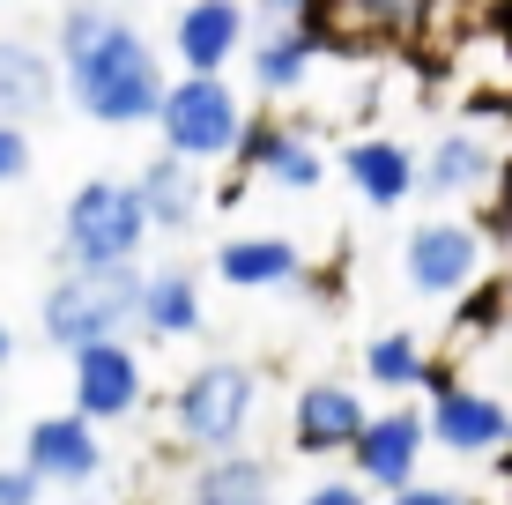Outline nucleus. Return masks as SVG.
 Returning <instances> with one entry per match:
<instances>
[{
	"label": "nucleus",
	"mask_w": 512,
	"mask_h": 505,
	"mask_svg": "<svg viewBox=\"0 0 512 505\" xmlns=\"http://www.w3.org/2000/svg\"><path fill=\"white\" fill-rule=\"evenodd\" d=\"M423 372H431V350H423V335H409V327H386V335L364 342V379L379 394H423Z\"/></svg>",
	"instance_id": "nucleus-22"
},
{
	"label": "nucleus",
	"mask_w": 512,
	"mask_h": 505,
	"mask_svg": "<svg viewBox=\"0 0 512 505\" xmlns=\"http://www.w3.org/2000/svg\"><path fill=\"white\" fill-rule=\"evenodd\" d=\"M260 15H268V23H312V15L327 8V0H253Z\"/></svg>",
	"instance_id": "nucleus-29"
},
{
	"label": "nucleus",
	"mask_w": 512,
	"mask_h": 505,
	"mask_svg": "<svg viewBox=\"0 0 512 505\" xmlns=\"http://www.w3.org/2000/svg\"><path fill=\"white\" fill-rule=\"evenodd\" d=\"M238 179H268L282 194H312V186H327V171H342L334 156L320 149V134H305L297 119H282L275 104H260L253 119H245V142L231 156Z\"/></svg>",
	"instance_id": "nucleus-7"
},
{
	"label": "nucleus",
	"mask_w": 512,
	"mask_h": 505,
	"mask_svg": "<svg viewBox=\"0 0 512 505\" xmlns=\"http://www.w3.org/2000/svg\"><path fill=\"white\" fill-rule=\"evenodd\" d=\"M364 424H372V409H364V394L349 387V379H305V387L290 394V446L305 461H349V446L364 439Z\"/></svg>",
	"instance_id": "nucleus-11"
},
{
	"label": "nucleus",
	"mask_w": 512,
	"mask_h": 505,
	"mask_svg": "<svg viewBox=\"0 0 512 505\" xmlns=\"http://www.w3.org/2000/svg\"><path fill=\"white\" fill-rule=\"evenodd\" d=\"M67 67V97L82 119L97 127H156L171 82L156 67L149 38L112 8V0H67L60 8V38H52Z\"/></svg>",
	"instance_id": "nucleus-1"
},
{
	"label": "nucleus",
	"mask_w": 512,
	"mask_h": 505,
	"mask_svg": "<svg viewBox=\"0 0 512 505\" xmlns=\"http://www.w3.org/2000/svg\"><path fill=\"white\" fill-rule=\"evenodd\" d=\"M30 164H38V156H30V127H23V119H0V179L23 186Z\"/></svg>",
	"instance_id": "nucleus-25"
},
{
	"label": "nucleus",
	"mask_w": 512,
	"mask_h": 505,
	"mask_svg": "<svg viewBox=\"0 0 512 505\" xmlns=\"http://www.w3.org/2000/svg\"><path fill=\"white\" fill-rule=\"evenodd\" d=\"M253 0H186L171 15V52L186 75H223L245 45H253Z\"/></svg>",
	"instance_id": "nucleus-14"
},
{
	"label": "nucleus",
	"mask_w": 512,
	"mask_h": 505,
	"mask_svg": "<svg viewBox=\"0 0 512 505\" xmlns=\"http://www.w3.org/2000/svg\"><path fill=\"white\" fill-rule=\"evenodd\" d=\"M52 82H60V52H38L30 38H8V52H0V112L30 127L52 104Z\"/></svg>",
	"instance_id": "nucleus-21"
},
{
	"label": "nucleus",
	"mask_w": 512,
	"mask_h": 505,
	"mask_svg": "<svg viewBox=\"0 0 512 505\" xmlns=\"http://www.w3.org/2000/svg\"><path fill=\"white\" fill-rule=\"evenodd\" d=\"M171 439L193 446V454H223V446H238L245 431H253L260 416V372L238 357H208L193 364V372L171 387Z\"/></svg>",
	"instance_id": "nucleus-4"
},
{
	"label": "nucleus",
	"mask_w": 512,
	"mask_h": 505,
	"mask_svg": "<svg viewBox=\"0 0 512 505\" xmlns=\"http://www.w3.org/2000/svg\"><path fill=\"white\" fill-rule=\"evenodd\" d=\"M386 505H475V498H461V491H446V483H409V491H394Z\"/></svg>",
	"instance_id": "nucleus-28"
},
{
	"label": "nucleus",
	"mask_w": 512,
	"mask_h": 505,
	"mask_svg": "<svg viewBox=\"0 0 512 505\" xmlns=\"http://www.w3.org/2000/svg\"><path fill=\"white\" fill-rule=\"evenodd\" d=\"M461 312H453V342H475V335H490V327H512V312H505V283H475L468 298H453Z\"/></svg>",
	"instance_id": "nucleus-23"
},
{
	"label": "nucleus",
	"mask_w": 512,
	"mask_h": 505,
	"mask_svg": "<svg viewBox=\"0 0 512 505\" xmlns=\"http://www.w3.org/2000/svg\"><path fill=\"white\" fill-rule=\"evenodd\" d=\"M186 505H275V461L223 446L186 476Z\"/></svg>",
	"instance_id": "nucleus-19"
},
{
	"label": "nucleus",
	"mask_w": 512,
	"mask_h": 505,
	"mask_svg": "<svg viewBox=\"0 0 512 505\" xmlns=\"http://www.w3.org/2000/svg\"><path fill=\"white\" fill-rule=\"evenodd\" d=\"M483 253H490V231L483 223H461V216H423L409 223V238H401V283L416 290V298H468L475 283H483Z\"/></svg>",
	"instance_id": "nucleus-6"
},
{
	"label": "nucleus",
	"mask_w": 512,
	"mask_h": 505,
	"mask_svg": "<svg viewBox=\"0 0 512 505\" xmlns=\"http://www.w3.org/2000/svg\"><path fill=\"white\" fill-rule=\"evenodd\" d=\"M245 104L223 75H179L164 97V112H156V134H164V149L193 156V164H231L238 142H245Z\"/></svg>",
	"instance_id": "nucleus-5"
},
{
	"label": "nucleus",
	"mask_w": 512,
	"mask_h": 505,
	"mask_svg": "<svg viewBox=\"0 0 512 505\" xmlns=\"http://www.w3.org/2000/svg\"><path fill=\"white\" fill-rule=\"evenodd\" d=\"M208 327L201 275L186 268H149V298H141V335L149 342H193Z\"/></svg>",
	"instance_id": "nucleus-20"
},
{
	"label": "nucleus",
	"mask_w": 512,
	"mask_h": 505,
	"mask_svg": "<svg viewBox=\"0 0 512 505\" xmlns=\"http://www.w3.org/2000/svg\"><path fill=\"white\" fill-rule=\"evenodd\" d=\"M423 446H438L431 409H372L364 439L349 446V468H357L379 498H394V491H409V483H423Z\"/></svg>",
	"instance_id": "nucleus-10"
},
{
	"label": "nucleus",
	"mask_w": 512,
	"mask_h": 505,
	"mask_svg": "<svg viewBox=\"0 0 512 505\" xmlns=\"http://www.w3.org/2000/svg\"><path fill=\"white\" fill-rule=\"evenodd\" d=\"M505 335H512V327H505Z\"/></svg>",
	"instance_id": "nucleus-32"
},
{
	"label": "nucleus",
	"mask_w": 512,
	"mask_h": 505,
	"mask_svg": "<svg viewBox=\"0 0 512 505\" xmlns=\"http://www.w3.org/2000/svg\"><path fill=\"white\" fill-rule=\"evenodd\" d=\"M334 164H342V179L357 186L364 208H401L423 186V156L409 142H394V134H349Z\"/></svg>",
	"instance_id": "nucleus-16"
},
{
	"label": "nucleus",
	"mask_w": 512,
	"mask_h": 505,
	"mask_svg": "<svg viewBox=\"0 0 512 505\" xmlns=\"http://www.w3.org/2000/svg\"><path fill=\"white\" fill-rule=\"evenodd\" d=\"M67 402H75L82 416H97V424H127V416H141V402H149V372H141L134 342L104 335V342L67 350Z\"/></svg>",
	"instance_id": "nucleus-8"
},
{
	"label": "nucleus",
	"mask_w": 512,
	"mask_h": 505,
	"mask_svg": "<svg viewBox=\"0 0 512 505\" xmlns=\"http://www.w3.org/2000/svg\"><path fill=\"white\" fill-rule=\"evenodd\" d=\"M297 505H379V491L364 476H327V483H312V491H297Z\"/></svg>",
	"instance_id": "nucleus-26"
},
{
	"label": "nucleus",
	"mask_w": 512,
	"mask_h": 505,
	"mask_svg": "<svg viewBox=\"0 0 512 505\" xmlns=\"http://www.w3.org/2000/svg\"><path fill=\"white\" fill-rule=\"evenodd\" d=\"M23 461L38 468L52 491H90L104 476V439H97V416H82L67 402L60 416H38V424L23 431Z\"/></svg>",
	"instance_id": "nucleus-13"
},
{
	"label": "nucleus",
	"mask_w": 512,
	"mask_h": 505,
	"mask_svg": "<svg viewBox=\"0 0 512 505\" xmlns=\"http://www.w3.org/2000/svg\"><path fill=\"white\" fill-rule=\"evenodd\" d=\"M141 298H149V268L141 260H112V268H75L67 260L38 298V335L52 350L127 335V327H141Z\"/></svg>",
	"instance_id": "nucleus-2"
},
{
	"label": "nucleus",
	"mask_w": 512,
	"mask_h": 505,
	"mask_svg": "<svg viewBox=\"0 0 512 505\" xmlns=\"http://www.w3.org/2000/svg\"><path fill=\"white\" fill-rule=\"evenodd\" d=\"M201 171H208V164H193V156H179V149L149 156V164L134 171V179H141V201H149V216H156V231H164V238H179V231L201 223V208H208Z\"/></svg>",
	"instance_id": "nucleus-18"
},
{
	"label": "nucleus",
	"mask_w": 512,
	"mask_h": 505,
	"mask_svg": "<svg viewBox=\"0 0 512 505\" xmlns=\"http://www.w3.org/2000/svg\"><path fill=\"white\" fill-rule=\"evenodd\" d=\"M498 171H505L498 142H490L475 119H461V127H446L431 149H423V186L416 194L423 201H468V194H490Z\"/></svg>",
	"instance_id": "nucleus-15"
},
{
	"label": "nucleus",
	"mask_w": 512,
	"mask_h": 505,
	"mask_svg": "<svg viewBox=\"0 0 512 505\" xmlns=\"http://www.w3.org/2000/svg\"><path fill=\"white\" fill-rule=\"evenodd\" d=\"M490 38H498V52H505V82H512V8L490 15Z\"/></svg>",
	"instance_id": "nucleus-30"
},
{
	"label": "nucleus",
	"mask_w": 512,
	"mask_h": 505,
	"mask_svg": "<svg viewBox=\"0 0 512 505\" xmlns=\"http://www.w3.org/2000/svg\"><path fill=\"white\" fill-rule=\"evenodd\" d=\"M498 476H505V483H512V446H505V454H498Z\"/></svg>",
	"instance_id": "nucleus-31"
},
{
	"label": "nucleus",
	"mask_w": 512,
	"mask_h": 505,
	"mask_svg": "<svg viewBox=\"0 0 512 505\" xmlns=\"http://www.w3.org/2000/svg\"><path fill=\"white\" fill-rule=\"evenodd\" d=\"M45 491H52V483H45L30 461H15L8 476H0V505H45Z\"/></svg>",
	"instance_id": "nucleus-27"
},
{
	"label": "nucleus",
	"mask_w": 512,
	"mask_h": 505,
	"mask_svg": "<svg viewBox=\"0 0 512 505\" xmlns=\"http://www.w3.org/2000/svg\"><path fill=\"white\" fill-rule=\"evenodd\" d=\"M327 52H334L327 23H268V30H253V45H245V75H253L260 104H290V97L312 90V75H320Z\"/></svg>",
	"instance_id": "nucleus-9"
},
{
	"label": "nucleus",
	"mask_w": 512,
	"mask_h": 505,
	"mask_svg": "<svg viewBox=\"0 0 512 505\" xmlns=\"http://www.w3.org/2000/svg\"><path fill=\"white\" fill-rule=\"evenodd\" d=\"M431 439H438V454H453V461H498L512 446V402L453 379L446 394H431Z\"/></svg>",
	"instance_id": "nucleus-12"
},
{
	"label": "nucleus",
	"mask_w": 512,
	"mask_h": 505,
	"mask_svg": "<svg viewBox=\"0 0 512 505\" xmlns=\"http://www.w3.org/2000/svg\"><path fill=\"white\" fill-rule=\"evenodd\" d=\"M483 231H490V246H498V253H512V156H505L498 186L483 194Z\"/></svg>",
	"instance_id": "nucleus-24"
},
{
	"label": "nucleus",
	"mask_w": 512,
	"mask_h": 505,
	"mask_svg": "<svg viewBox=\"0 0 512 505\" xmlns=\"http://www.w3.org/2000/svg\"><path fill=\"white\" fill-rule=\"evenodd\" d=\"M216 283H231V290H297L305 283V253H297V238L238 231V238L216 246Z\"/></svg>",
	"instance_id": "nucleus-17"
},
{
	"label": "nucleus",
	"mask_w": 512,
	"mask_h": 505,
	"mask_svg": "<svg viewBox=\"0 0 512 505\" xmlns=\"http://www.w3.org/2000/svg\"><path fill=\"white\" fill-rule=\"evenodd\" d=\"M149 238H156V216L141 201V179H82L60 208V260H75V268L141 260Z\"/></svg>",
	"instance_id": "nucleus-3"
}]
</instances>
